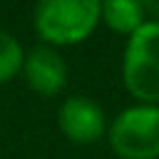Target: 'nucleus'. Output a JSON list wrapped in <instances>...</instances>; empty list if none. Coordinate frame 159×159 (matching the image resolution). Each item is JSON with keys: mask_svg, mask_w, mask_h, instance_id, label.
I'll return each mask as SVG.
<instances>
[{"mask_svg": "<svg viewBox=\"0 0 159 159\" xmlns=\"http://www.w3.org/2000/svg\"><path fill=\"white\" fill-rule=\"evenodd\" d=\"M35 32L45 45H77L87 40L99 22L97 0H42L35 7Z\"/></svg>", "mask_w": 159, "mask_h": 159, "instance_id": "nucleus-1", "label": "nucleus"}, {"mask_svg": "<svg viewBox=\"0 0 159 159\" xmlns=\"http://www.w3.org/2000/svg\"><path fill=\"white\" fill-rule=\"evenodd\" d=\"M122 82L139 104H159V22L147 20L129 35L122 57Z\"/></svg>", "mask_w": 159, "mask_h": 159, "instance_id": "nucleus-2", "label": "nucleus"}, {"mask_svg": "<svg viewBox=\"0 0 159 159\" xmlns=\"http://www.w3.org/2000/svg\"><path fill=\"white\" fill-rule=\"evenodd\" d=\"M109 147L119 159H159V104L122 109L109 124Z\"/></svg>", "mask_w": 159, "mask_h": 159, "instance_id": "nucleus-3", "label": "nucleus"}, {"mask_svg": "<svg viewBox=\"0 0 159 159\" xmlns=\"http://www.w3.org/2000/svg\"><path fill=\"white\" fill-rule=\"evenodd\" d=\"M57 124L60 132L75 144H94L107 132V117L102 107L84 94H72L60 104Z\"/></svg>", "mask_w": 159, "mask_h": 159, "instance_id": "nucleus-4", "label": "nucleus"}, {"mask_svg": "<svg viewBox=\"0 0 159 159\" xmlns=\"http://www.w3.org/2000/svg\"><path fill=\"white\" fill-rule=\"evenodd\" d=\"M20 72L25 75L27 87L42 97H55L67 84V62L50 45H37L30 52H25Z\"/></svg>", "mask_w": 159, "mask_h": 159, "instance_id": "nucleus-5", "label": "nucleus"}, {"mask_svg": "<svg viewBox=\"0 0 159 159\" xmlns=\"http://www.w3.org/2000/svg\"><path fill=\"white\" fill-rule=\"evenodd\" d=\"M99 22L129 37L147 22V12L139 0H107L99 2Z\"/></svg>", "mask_w": 159, "mask_h": 159, "instance_id": "nucleus-6", "label": "nucleus"}, {"mask_svg": "<svg viewBox=\"0 0 159 159\" xmlns=\"http://www.w3.org/2000/svg\"><path fill=\"white\" fill-rule=\"evenodd\" d=\"M22 60H25V50L17 42V37L0 30V84L22 70Z\"/></svg>", "mask_w": 159, "mask_h": 159, "instance_id": "nucleus-7", "label": "nucleus"}, {"mask_svg": "<svg viewBox=\"0 0 159 159\" xmlns=\"http://www.w3.org/2000/svg\"><path fill=\"white\" fill-rule=\"evenodd\" d=\"M142 5H144V12H147V20L159 22V0H147Z\"/></svg>", "mask_w": 159, "mask_h": 159, "instance_id": "nucleus-8", "label": "nucleus"}]
</instances>
